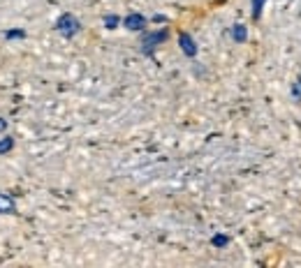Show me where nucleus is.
I'll return each instance as SVG.
<instances>
[{
    "label": "nucleus",
    "instance_id": "2",
    "mask_svg": "<svg viewBox=\"0 0 301 268\" xmlns=\"http://www.w3.org/2000/svg\"><path fill=\"white\" fill-rule=\"evenodd\" d=\"M181 44H183V49H186L188 56H195V44H192V39L188 35H181Z\"/></svg>",
    "mask_w": 301,
    "mask_h": 268
},
{
    "label": "nucleus",
    "instance_id": "6",
    "mask_svg": "<svg viewBox=\"0 0 301 268\" xmlns=\"http://www.w3.org/2000/svg\"><path fill=\"white\" fill-rule=\"evenodd\" d=\"M225 243H227L225 236H216V238H213V245H225Z\"/></svg>",
    "mask_w": 301,
    "mask_h": 268
},
{
    "label": "nucleus",
    "instance_id": "3",
    "mask_svg": "<svg viewBox=\"0 0 301 268\" xmlns=\"http://www.w3.org/2000/svg\"><path fill=\"white\" fill-rule=\"evenodd\" d=\"M232 35H234L236 42H246L248 33H246V26H234V30H232Z\"/></svg>",
    "mask_w": 301,
    "mask_h": 268
},
{
    "label": "nucleus",
    "instance_id": "5",
    "mask_svg": "<svg viewBox=\"0 0 301 268\" xmlns=\"http://www.w3.org/2000/svg\"><path fill=\"white\" fill-rule=\"evenodd\" d=\"M290 93H292V97H294L296 102H301V74L296 77V81L292 83V90H290Z\"/></svg>",
    "mask_w": 301,
    "mask_h": 268
},
{
    "label": "nucleus",
    "instance_id": "4",
    "mask_svg": "<svg viewBox=\"0 0 301 268\" xmlns=\"http://www.w3.org/2000/svg\"><path fill=\"white\" fill-rule=\"evenodd\" d=\"M264 3L267 0H252V19L257 21L260 17H262V7H264Z\"/></svg>",
    "mask_w": 301,
    "mask_h": 268
},
{
    "label": "nucleus",
    "instance_id": "1",
    "mask_svg": "<svg viewBox=\"0 0 301 268\" xmlns=\"http://www.w3.org/2000/svg\"><path fill=\"white\" fill-rule=\"evenodd\" d=\"M125 26H127V28H132V30H139V28L144 26V19H142V17H137V14H132V17H127V19H125Z\"/></svg>",
    "mask_w": 301,
    "mask_h": 268
}]
</instances>
